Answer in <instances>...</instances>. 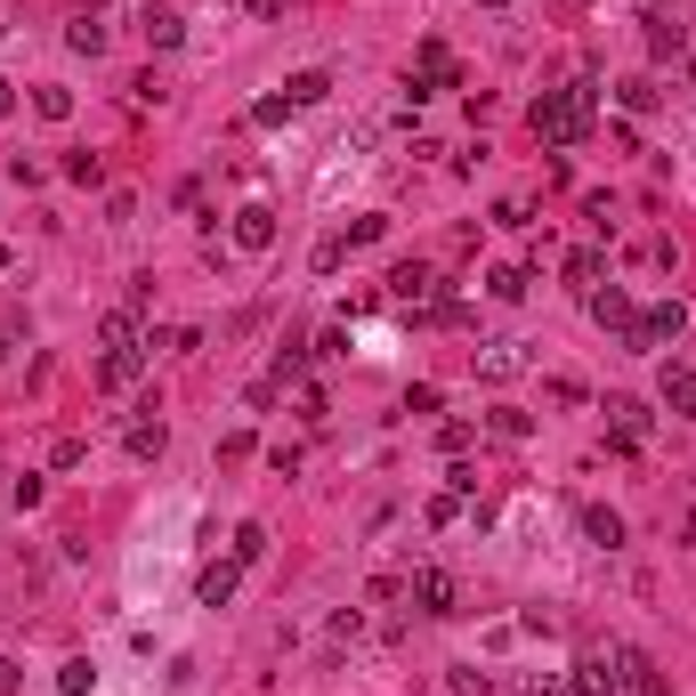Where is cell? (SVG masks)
<instances>
[{
  "mask_svg": "<svg viewBox=\"0 0 696 696\" xmlns=\"http://www.w3.org/2000/svg\"><path fill=\"white\" fill-rule=\"evenodd\" d=\"M657 97H664V90H657L648 73H631V81H624V106H631V114H657Z\"/></svg>",
  "mask_w": 696,
  "mask_h": 696,
  "instance_id": "cell-25",
  "label": "cell"
},
{
  "mask_svg": "<svg viewBox=\"0 0 696 696\" xmlns=\"http://www.w3.org/2000/svg\"><path fill=\"white\" fill-rule=\"evenodd\" d=\"M283 97H292V106H324V97H333V73H292V81H283Z\"/></svg>",
  "mask_w": 696,
  "mask_h": 696,
  "instance_id": "cell-16",
  "label": "cell"
},
{
  "mask_svg": "<svg viewBox=\"0 0 696 696\" xmlns=\"http://www.w3.org/2000/svg\"><path fill=\"white\" fill-rule=\"evenodd\" d=\"M583 543H600V550H624V519H616L607 502H591V510H583Z\"/></svg>",
  "mask_w": 696,
  "mask_h": 696,
  "instance_id": "cell-12",
  "label": "cell"
},
{
  "mask_svg": "<svg viewBox=\"0 0 696 696\" xmlns=\"http://www.w3.org/2000/svg\"><path fill=\"white\" fill-rule=\"evenodd\" d=\"M478 9H510V0H478Z\"/></svg>",
  "mask_w": 696,
  "mask_h": 696,
  "instance_id": "cell-37",
  "label": "cell"
},
{
  "mask_svg": "<svg viewBox=\"0 0 696 696\" xmlns=\"http://www.w3.org/2000/svg\"><path fill=\"white\" fill-rule=\"evenodd\" d=\"M640 25H648V49L657 57H681V25H664V9H648Z\"/></svg>",
  "mask_w": 696,
  "mask_h": 696,
  "instance_id": "cell-22",
  "label": "cell"
},
{
  "mask_svg": "<svg viewBox=\"0 0 696 696\" xmlns=\"http://www.w3.org/2000/svg\"><path fill=\"white\" fill-rule=\"evenodd\" d=\"M228 243L235 252H276V211L268 202H243V211L228 219Z\"/></svg>",
  "mask_w": 696,
  "mask_h": 696,
  "instance_id": "cell-4",
  "label": "cell"
},
{
  "mask_svg": "<svg viewBox=\"0 0 696 696\" xmlns=\"http://www.w3.org/2000/svg\"><path fill=\"white\" fill-rule=\"evenodd\" d=\"M567 688H576V696H631L624 672H616V657H583L576 672H567Z\"/></svg>",
  "mask_w": 696,
  "mask_h": 696,
  "instance_id": "cell-8",
  "label": "cell"
},
{
  "mask_svg": "<svg viewBox=\"0 0 696 696\" xmlns=\"http://www.w3.org/2000/svg\"><path fill=\"white\" fill-rule=\"evenodd\" d=\"M664 414L696 421V373H681V364H664Z\"/></svg>",
  "mask_w": 696,
  "mask_h": 696,
  "instance_id": "cell-15",
  "label": "cell"
},
{
  "mask_svg": "<svg viewBox=\"0 0 696 696\" xmlns=\"http://www.w3.org/2000/svg\"><path fill=\"white\" fill-rule=\"evenodd\" d=\"M583 309H591V324H607V333H631V324H640V309H631V292H616V283H591L583 292Z\"/></svg>",
  "mask_w": 696,
  "mask_h": 696,
  "instance_id": "cell-5",
  "label": "cell"
},
{
  "mask_svg": "<svg viewBox=\"0 0 696 696\" xmlns=\"http://www.w3.org/2000/svg\"><path fill=\"white\" fill-rule=\"evenodd\" d=\"M0 268H9V243H0Z\"/></svg>",
  "mask_w": 696,
  "mask_h": 696,
  "instance_id": "cell-38",
  "label": "cell"
},
{
  "mask_svg": "<svg viewBox=\"0 0 696 696\" xmlns=\"http://www.w3.org/2000/svg\"><path fill=\"white\" fill-rule=\"evenodd\" d=\"M252 16H283V0H252Z\"/></svg>",
  "mask_w": 696,
  "mask_h": 696,
  "instance_id": "cell-35",
  "label": "cell"
},
{
  "mask_svg": "<svg viewBox=\"0 0 696 696\" xmlns=\"http://www.w3.org/2000/svg\"><path fill=\"white\" fill-rule=\"evenodd\" d=\"M421 81H429V97H438V90H454V81H462V66L445 57V40H421Z\"/></svg>",
  "mask_w": 696,
  "mask_h": 696,
  "instance_id": "cell-11",
  "label": "cell"
},
{
  "mask_svg": "<svg viewBox=\"0 0 696 696\" xmlns=\"http://www.w3.org/2000/svg\"><path fill=\"white\" fill-rule=\"evenodd\" d=\"M90 681H97V672H90V657H73V664H57V688H66V696H90Z\"/></svg>",
  "mask_w": 696,
  "mask_h": 696,
  "instance_id": "cell-27",
  "label": "cell"
},
{
  "mask_svg": "<svg viewBox=\"0 0 696 696\" xmlns=\"http://www.w3.org/2000/svg\"><path fill=\"white\" fill-rule=\"evenodd\" d=\"M405 600H414L421 607V616H462V583L454 576H445V567H414V583H405Z\"/></svg>",
  "mask_w": 696,
  "mask_h": 696,
  "instance_id": "cell-3",
  "label": "cell"
},
{
  "mask_svg": "<svg viewBox=\"0 0 696 696\" xmlns=\"http://www.w3.org/2000/svg\"><path fill=\"white\" fill-rule=\"evenodd\" d=\"M138 33H147V49H178V40H187L178 9H147V16H138Z\"/></svg>",
  "mask_w": 696,
  "mask_h": 696,
  "instance_id": "cell-14",
  "label": "cell"
},
{
  "mask_svg": "<svg viewBox=\"0 0 696 696\" xmlns=\"http://www.w3.org/2000/svg\"><path fill=\"white\" fill-rule=\"evenodd\" d=\"M526 373V348L519 340H486L478 348V381H519Z\"/></svg>",
  "mask_w": 696,
  "mask_h": 696,
  "instance_id": "cell-9",
  "label": "cell"
},
{
  "mask_svg": "<svg viewBox=\"0 0 696 696\" xmlns=\"http://www.w3.org/2000/svg\"><path fill=\"white\" fill-rule=\"evenodd\" d=\"M66 178H73V187H97V178H106V162H97V154H66Z\"/></svg>",
  "mask_w": 696,
  "mask_h": 696,
  "instance_id": "cell-28",
  "label": "cell"
},
{
  "mask_svg": "<svg viewBox=\"0 0 696 696\" xmlns=\"http://www.w3.org/2000/svg\"><path fill=\"white\" fill-rule=\"evenodd\" d=\"M0 33H9V25H0Z\"/></svg>",
  "mask_w": 696,
  "mask_h": 696,
  "instance_id": "cell-40",
  "label": "cell"
},
{
  "mask_svg": "<svg viewBox=\"0 0 696 696\" xmlns=\"http://www.w3.org/2000/svg\"><path fill=\"white\" fill-rule=\"evenodd\" d=\"M600 276H607V252H600V243L567 259V283H576V292H591V283H600Z\"/></svg>",
  "mask_w": 696,
  "mask_h": 696,
  "instance_id": "cell-20",
  "label": "cell"
},
{
  "mask_svg": "<svg viewBox=\"0 0 696 696\" xmlns=\"http://www.w3.org/2000/svg\"><path fill=\"white\" fill-rule=\"evenodd\" d=\"M9 106H16V90H9V81H0V114H9Z\"/></svg>",
  "mask_w": 696,
  "mask_h": 696,
  "instance_id": "cell-36",
  "label": "cell"
},
{
  "mask_svg": "<svg viewBox=\"0 0 696 696\" xmlns=\"http://www.w3.org/2000/svg\"><path fill=\"white\" fill-rule=\"evenodd\" d=\"M16 688H25V672H16L9 657H0V696H16Z\"/></svg>",
  "mask_w": 696,
  "mask_h": 696,
  "instance_id": "cell-33",
  "label": "cell"
},
{
  "mask_svg": "<svg viewBox=\"0 0 696 696\" xmlns=\"http://www.w3.org/2000/svg\"><path fill=\"white\" fill-rule=\"evenodd\" d=\"M33 114H40V121H73V90H57V81H40V90H33Z\"/></svg>",
  "mask_w": 696,
  "mask_h": 696,
  "instance_id": "cell-19",
  "label": "cell"
},
{
  "mask_svg": "<svg viewBox=\"0 0 696 696\" xmlns=\"http://www.w3.org/2000/svg\"><path fill=\"white\" fill-rule=\"evenodd\" d=\"M519 696H576V688H567V672H526Z\"/></svg>",
  "mask_w": 696,
  "mask_h": 696,
  "instance_id": "cell-30",
  "label": "cell"
},
{
  "mask_svg": "<svg viewBox=\"0 0 696 696\" xmlns=\"http://www.w3.org/2000/svg\"><path fill=\"white\" fill-rule=\"evenodd\" d=\"M445 688H454V696H495V672H478V664H454V672H445Z\"/></svg>",
  "mask_w": 696,
  "mask_h": 696,
  "instance_id": "cell-23",
  "label": "cell"
},
{
  "mask_svg": "<svg viewBox=\"0 0 696 696\" xmlns=\"http://www.w3.org/2000/svg\"><path fill=\"white\" fill-rule=\"evenodd\" d=\"M81 462H90V445H81V438H57L49 445V469H81Z\"/></svg>",
  "mask_w": 696,
  "mask_h": 696,
  "instance_id": "cell-31",
  "label": "cell"
},
{
  "mask_svg": "<svg viewBox=\"0 0 696 696\" xmlns=\"http://www.w3.org/2000/svg\"><path fill=\"white\" fill-rule=\"evenodd\" d=\"M381 235H388V219H381V211H364L357 228H348V243H381Z\"/></svg>",
  "mask_w": 696,
  "mask_h": 696,
  "instance_id": "cell-32",
  "label": "cell"
},
{
  "mask_svg": "<svg viewBox=\"0 0 696 696\" xmlns=\"http://www.w3.org/2000/svg\"><path fill=\"white\" fill-rule=\"evenodd\" d=\"M300 106H292V97H259V106H252V121H259V130H283V121H292Z\"/></svg>",
  "mask_w": 696,
  "mask_h": 696,
  "instance_id": "cell-26",
  "label": "cell"
},
{
  "mask_svg": "<svg viewBox=\"0 0 696 696\" xmlns=\"http://www.w3.org/2000/svg\"><path fill=\"white\" fill-rule=\"evenodd\" d=\"M235 583H243V567H235V559H211V567H202V583H195V600H202V607H228Z\"/></svg>",
  "mask_w": 696,
  "mask_h": 696,
  "instance_id": "cell-10",
  "label": "cell"
},
{
  "mask_svg": "<svg viewBox=\"0 0 696 696\" xmlns=\"http://www.w3.org/2000/svg\"><path fill=\"white\" fill-rule=\"evenodd\" d=\"M121 445H130V462H162V445H171V429H162L154 405H138L130 429H121Z\"/></svg>",
  "mask_w": 696,
  "mask_h": 696,
  "instance_id": "cell-7",
  "label": "cell"
},
{
  "mask_svg": "<svg viewBox=\"0 0 696 696\" xmlns=\"http://www.w3.org/2000/svg\"><path fill=\"white\" fill-rule=\"evenodd\" d=\"M681 340H688V309H681V300H657V309L624 333L631 357H648V348H681Z\"/></svg>",
  "mask_w": 696,
  "mask_h": 696,
  "instance_id": "cell-2",
  "label": "cell"
},
{
  "mask_svg": "<svg viewBox=\"0 0 696 696\" xmlns=\"http://www.w3.org/2000/svg\"><path fill=\"white\" fill-rule=\"evenodd\" d=\"M66 40H73V49H81V57H106V25H97V16H90V9H81V16H73V25H66Z\"/></svg>",
  "mask_w": 696,
  "mask_h": 696,
  "instance_id": "cell-18",
  "label": "cell"
},
{
  "mask_svg": "<svg viewBox=\"0 0 696 696\" xmlns=\"http://www.w3.org/2000/svg\"><path fill=\"white\" fill-rule=\"evenodd\" d=\"M526 283H535L526 268H495V276H486V292H495V300H526Z\"/></svg>",
  "mask_w": 696,
  "mask_h": 696,
  "instance_id": "cell-24",
  "label": "cell"
},
{
  "mask_svg": "<svg viewBox=\"0 0 696 696\" xmlns=\"http://www.w3.org/2000/svg\"><path fill=\"white\" fill-rule=\"evenodd\" d=\"M0 357H9V340H0Z\"/></svg>",
  "mask_w": 696,
  "mask_h": 696,
  "instance_id": "cell-39",
  "label": "cell"
},
{
  "mask_svg": "<svg viewBox=\"0 0 696 696\" xmlns=\"http://www.w3.org/2000/svg\"><path fill=\"white\" fill-rule=\"evenodd\" d=\"M388 300H405V309H438V276L421 268V259H405V268H388Z\"/></svg>",
  "mask_w": 696,
  "mask_h": 696,
  "instance_id": "cell-6",
  "label": "cell"
},
{
  "mask_svg": "<svg viewBox=\"0 0 696 696\" xmlns=\"http://www.w3.org/2000/svg\"><path fill=\"white\" fill-rule=\"evenodd\" d=\"M486 429H495V438H535V414H519V405H495V414H486Z\"/></svg>",
  "mask_w": 696,
  "mask_h": 696,
  "instance_id": "cell-21",
  "label": "cell"
},
{
  "mask_svg": "<svg viewBox=\"0 0 696 696\" xmlns=\"http://www.w3.org/2000/svg\"><path fill=\"white\" fill-rule=\"evenodd\" d=\"M607 657H616V672H624V688H631V696H657V664H648L640 648H607Z\"/></svg>",
  "mask_w": 696,
  "mask_h": 696,
  "instance_id": "cell-13",
  "label": "cell"
},
{
  "mask_svg": "<svg viewBox=\"0 0 696 696\" xmlns=\"http://www.w3.org/2000/svg\"><path fill=\"white\" fill-rule=\"evenodd\" d=\"M681 373H696V333L681 340Z\"/></svg>",
  "mask_w": 696,
  "mask_h": 696,
  "instance_id": "cell-34",
  "label": "cell"
},
{
  "mask_svg": "<svg viewBox=\"0 0 696 696\" xmlns=\"http://www.w3.org/2000/svg\"><path fill=\"white\" fill-rule=\"evenodd\" d=\"M340 259H348V235H324V243H316V259H309V268H316V276H333V268H340Z\"/></svg>",
  "mask_w": 696,
  "mask_h": 696,
  "instance_id": "cell-29",
  "label": "cell"
},
{
  "mask_svg": "<svg viewBox=\"0 0 696 696\" xmlns=\"http://www.w3.org/2000/svg\"><path fill=\"white\" fill-rule=\"evenodd\" d=\"M591 114H600V90H591V81H567V90H543L526 121H535L543 147H583V138H591Z\"/></svg>",
  "mask_w": 696,
  "mask_h": 696,
  "instance_id": "cell-1",
  "label": "cell"
},
{
  "mask_svg": "<svg viewBox=\"0 0 696 696\" xmlns=\"http://www.w3.org/2000/svg\"><path fill=\"white\" fill-rule=\"evenodd\" d=\"M228 559H235V567H259V559H268V526H259V519H243V526H235V550H228Z\"/></svg>",
  "mask_w": 696,
  "mask_h": 696,
  "instance_id": "cell-17",
  "label": "cell"
}]
</instances>
